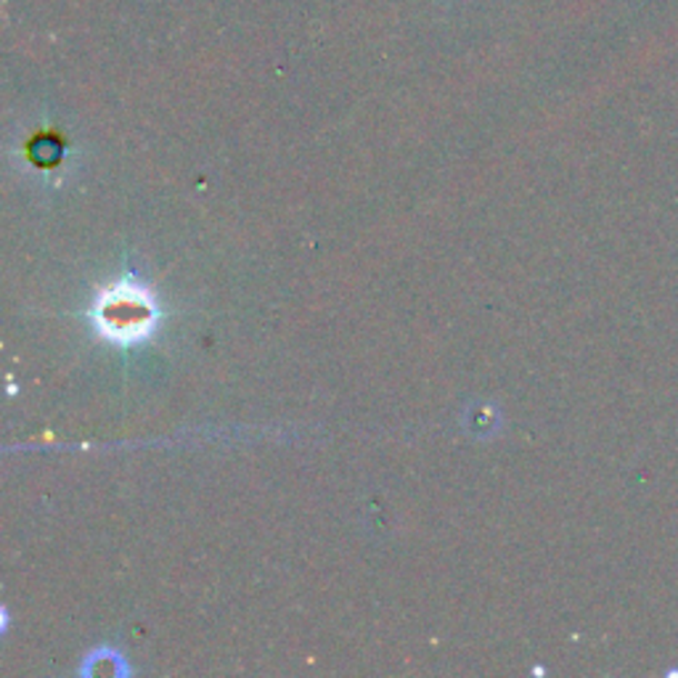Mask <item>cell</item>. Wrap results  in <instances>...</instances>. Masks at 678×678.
Masks as SVG:
<instances>
[{
    "mask_svg": "<svg viewBox=\"0 0 678 678\" xmlns=\"http://www.w3.org/2000/svg\"><path fill=\"white\" fill-rule=\"evenodd\" d=\"M91 316L101 335L120 345L141 342L157 327L154 300L147 289L130 281H120L101 292Z\"/></svg>",
    "mask_w": 678,
    "mask_h": 678,
    "instance_id": "6da1fadb",
    "label": "cell"
}]
</instances>
